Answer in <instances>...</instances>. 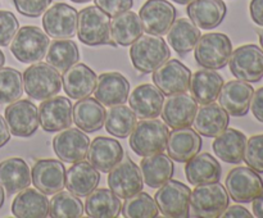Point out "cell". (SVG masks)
Masks as SVG:
<instances>
[{
  "label": "cell",
  "instance_id": "6da1fadb",
  "mask_svg": "<svg viewBox=\"0 0 263 218\" xmlns=\"http://www.w3.org/2000/svg\"><path fill=\"white\" fill-rule=\"evenodd\" d=\"M130 146L140 156L163 153L168 140V126L156 118H146L136 123L130 133Z\"/></svg>",
  "mask_w": 263,
  "mask_h": 218
},
{
  "label": "cell",
  "instance_id": "7a4b0ae2",
  "mask_svg": "<svg viewBox=\"0 0 263 218\" xmlns=\"http://www.w3.org/2000/svg\"><path fill=\"white\" fill-rule=\"evenodd\" d=\"M171 55L170 48L163 37L157 35L140 36L131 44L130 58L136 71L141 73H152Z\"/></svg>",
  "mask_w": 263,
  "mask_h": 218
},
{
  "label": "cell",
  "instance_id": "3957f363",
  "mask_svg": "<svg viewBox=\"0 0 263 218\" xmlns=\"http://www.w3.org/2000/svg\"><path fill=\"white\" fill-rule=\"evenodd\" d=\"M23 89L26 94L36 100H45L55 96L62 90V76L49 63H40L28 67L23 73Z\"/></svg>",
  "mask_w": 263,
  "mask_h": 218
},
{
  "label": "cell",
  "instance_id": "277c9868",
  "mask_svg": "<svg viewBox=\"0 0 263 218\" xmlns=\"http://www.w3.org/2000/svg\"><path fill=\"white\" fill-rule=\"evenodd\" d=\"M228 207V190L218 181L198 185L190 195V208L194 217H221Z\"/></svg>",
  "mask_w": 263,
  "mask_h": 218
},
{
  "label": "cell",
  "instance_id": "5b68a950",
  "mask_svg": "<svg viewBox=\"0 0 263 218\" xmlns=\"http://www.w3.org/2000/svg\"><path fill=\"white\" fill-rule=\"evenodd\" d=\"M233 44L225 33L212 32L200 36L195 45V61L200 67L207 69H221L229 63Z\"/></svg>",
  "mask_w": 263,
  "mask_h": 218
},
{
  "label": "cell",
  "instance_id": "8992f818",
  "mask_svg": "<svg viewBox=\"0 0 263 218\" xmlns=\"http://www.w3.org/2000/svg\"><path fill=\"white\" fill-rule=\"evenodd\" d=\"M109 15L95 7H86L77 15V35L81 43L89 46L112 44Z\"/></svg>",
  "mask_w": 263,
  "mask_h": 218
},
{
  "label": "cell",
  "instance_id": "52a82bcc",
  "mask_svg": "<svg viewBox=\"0 0 263 218\" xmlns=\"http://www.w3.org/2000/svg\"><path fill=\"white\" fill-rule=\"evenodd\" d=\"M49 36L35 26L18 28L10 44V51L22 63H36L45 58L49 49Z\"/></svg>",
  "mask_w": 263,
  "mask_h": 218
},
{
  "label": "cell",
  "instance_id": "ba28073f",
  "mask_svg": "<svg viewBox=\"0 0 263 218\" xmlns=\"http://www.w3.org/2000/svg\"><path fill=\"white\" fill-rule=\"evenodd\" d=\"M190 195L192 190L182 182L176 180H168L166 184L159 187L156 192L157 205L159 212L166 217L182 218L189 217L190 212Z\"/></svg>",
  "mask_w": 263,
  "mask_h": 218
},
{
  "label": "cell",
  "instance_id": "9c48e42d",
  "mask_svg": "<svg viewBox=\"0 0 263 218\" xmlns=\"http://www.w3.org/2000/svg\"><path fill=\"white\" fill-rule=\"evenodd\" d=\"M230 71L238 80L258 82L263 77V50L253 44L236 48L229 61Z\"/></svg>",
  "mask_w": 263,
  "mask_h": 218
},
{
  "label": "cell",
  "instance_id": "30bf717a",
  "mask_svg": "<svg viewBox=\"0 0 263 218\" xmlns=\"http://www.w3.org/2000/svg\"><path fill=\"white\" fill-rule=\"evenodd\" d=\"M226 190L234 202L251 203L263 191V180L249 167H236L226 177Z\"/></svg>",
  "mask_w": 263,
  "mask_h": 218
},
{
  "label": "cell",
  "instance_id": "8fae6325",
  "mask_svg": "<svg viewBox=\"0 0 263 218\" xmlns=\"http://www.w3.org/2000/svg\"><path fill=\"white\" fill-rule=\"evenodd\" d=\"M73 107L68 97L53 96L45 99L39 107V123L46 132H59L71 127Z\"/></svg>",
  "mask_w": 263,
  "mask_h": 218
},
{
  "label": "cell",
  "instance_id": "7c38bea8",
  "mask_svg": "<svg viewBox=\"0 0 263 218\" xmlns=\"http://www.w3.org/2000/svg\"><path fill=\"white\" fill-rule=\"evenodd\" d=\"M77 10L66 3H57L45 10L43 27L49 37L55 40L71 38L77 32Z\"/></svg>",
  "mask_w": 263,
  "mask_h": 218
},
{
  "label": "cell",
  "instance_id": "4fadbf2b",
  "mask_svg": "<svg viewBox=\"0 0 263 218\" xmlns=\"http://www.w3.org/2000/svg\"><path fill=\"white\" fill-rule=\"evenodd\" d=\"M108 173V186L120 199H127L143 191V174L138 164L131 159L120 162Z\"/></svg>",
  "mask_w": 263,
  "mask_h": 218
},
{
  "label": "cell",
  "instance_id": "5bb4252c",
  "mask_svg": "<svg viewBox=\"0 0 263 218\" xmlns=\"http://www.w3.org/2000/svg\"><path fill=\"white\" fill-rule=\"evenodd\" d=\"M176 14V8L167 0H148L139 12L144 31L157 36L168 32Z\"/></svg>",
  "mask_w": 263,
  "mask_h": 218
},
{
  "label": "cell",
  "instance_id": "9a60e30c",
  "mask_svg": "<svg viewBox=\"0 0 263 218\" xmlns=\"http://www.w3.org/2000/svg\"><path fill=\"white\" fill-rule=\"evenodd\" d=\"M192 72L177 59H168L153 72V82L164 95L180 94L189 90Z\"/></svg>",
  "mask_w": 263,
  "mask_h": 218
},
{
  "label": "cell",
  "instance_id": "2e32d148",
  "mask_svg": "<svg viewBox=\"0 0 263 218\" xmlns=\"http://www.w3.org/2000/svg\"><path fill=\"white\" fill-rule=\"evenodd\" d=\"M5 122L10 133L17 137H28L39 127V109L30 100H17L5 109Z\"/></svg>",
  "mask_w": 263,
  "mask_h": 218
},
{
  "label": "cell",
  "instance_id": "e0dca14e",
  "mask_svg": "<svg viewBox=\"0 0 263 218\" xmlns=\"http://www.w3.org/2000/svg\"><path fill=\"white\" fill-rule=\"evenodd\" d=\"M198 109V103L185 92L168 95L162 107V120L168 127H190Z\"/></svg>",
  "mask_w": 263,
  "mask_h": 218
},
{
  "label": "cell",
  "instance_id": "ac0fdd59",
  "mask_svg": "<svg viewBox=\"0 0 263 218\" xmlns=\"http://www.w3.org/2000/svg\"><path fill=\"white\" fill-rule=\"evenodd\" d=\"M33 186L46 195H54L66 186V168L55 159H40L31 169Z\"/></svg>",
  "mask_w": 263,
  "mask_h": 218
},
{
  "label": "cell",
  "instance_id": "d6986e66",
  "mask_svg": "<svg viewBox=\"0 0 263 218\" xmlns=\"http://www.w3.org/2000/svg\"><path fill=\"white\" fill-rule=\"evenodd\" d=\"M89 144L90 138L79 128H64L53 138L54 153L66 163L84 161Z\"/></svg>",
  "mask_w": 263,
  "mask_h": 218
},
{
  "label": "cell",
  "instance_id": "ffe728a7",
  "mask_svg": "<svg viewBox=\"0 0 263 218\" xmlns=\"http://www.w3.org/2000/svg\"><path fill=\"white\" fill-rule=\"evenodd\" d=\"M253 92L254 90L249 82L233 80L223 85L217 99L229 115L243 117L249 112Z\"/></svg>",
  "mask_w": 263,
  "mask_h": 218
},
{
  "label": "cell",
  "instance_id": "44dd1931",
  "mask_svg": "<svg viewBox=\"0 0 263 218\" xmlns=\"http://www.w3.org/2000/svg\"><path fill=\"white\" fill-rule=\"evenodd\" d=\"M95 99L107 107L122 105L127 102L130 94V82L118 72L102 73L97 80Z\"/></svg>",
  "mask_w": 263,
  "mask_h": 218
},
{
  "label": "cell",
  "instance_id": "7402d4cb",
  "mask_svg": "<svg viewBox=\"0 0 263 218\" xmlns=\"http://www.w3.org/2000/svg\"><path fill=\"white\" fill-rule=\"evenodd\" d=\"M89 163L98 171L108 173L115 166H117L123 156V148L117 140L99 136L89 144L87 149Z\"/></svg>",
  "mask_w": 263,
  "mask_h": 218
},
{
  "label": "cell",
  "instance_id": "603a6c76",
  "mask_svg": "<svg viewBox=\"0 0 263 218\" xmlns=\"http://www.w3.org/2000/svg\"><path fill=\"white\" fill-rule=\"evenodd\" d=\"M97 74L86 64H73L62 76V86L69 99H84L94 92L97 86Z\"/></svg>",
  "mask_w": 263,
  "mask_h": 218
},
{
  "label": "cell",
  "instance_id": "cb8c5ba5",
  "mask_svg": "<svg viewBox=\"0 0 263 218\" xmlns=\"http://www.w3.org/2000/svg\"><path fill=\"white\" fill-rule=\"evenodd\" d=\"M167 153L172 161L186 163L202 149L199 133L190 127L174 128L167 140Z\"/></svg>",
  "mask_w": 263,
  "mask_h": 218
},
{
  "label": "cell",
  "instance_id": "d4e9b609",
  "mask_svg": "<svg viewBox=\"0 0 263 218\" xmlns=\"http://www.w3.org/2000/svg\"><path fill=\"white\" fill-rule=\"evenodd\" d=\"M164 94L157 86L151 84H144L134 89L127 102L136 117L157 118L162 112L164 103Z\"/></svg>",
  "mask_w": 263,
  "mask_h": 218
},
{
  "label": "cell",
  "instance_id": "484cf974",
  "mask_svg": "<svg viewBox=\"0 0 263 218\" xmlns=\"http://www.w3.org/2000/svg\"><path fill=\"white\" fill-rule=\"evenodd\" d=\"M186 12L198 28L213 30L225 19L228 9L223 0H192Z\"/></svg>",
  "mask_w": 263,
  "mask_h": 218
},
{
  "label": "cell",
  "instance_id": "4316f807",
  "mask_svg": "<svg viewBox=\"0 0 263 218\" xmlns=\"http://www.w3.org/2000/svg\"><path fill=\"white\" fill-rule=\"evenodd\" d=\"M193 122L198 133L205 137H216L228 128L230 118L221 105L213 102L198 108Z\"/></svg>",
  "mask_w": 263,
  "mask_h": 218
},
{
  "label": "cell",
  "instance_id": "83f0119b",
  "mask_svg": "<svg viewBox=\"0 0 263 218\" xmlns=\"http://www.w3.org/2000/svg\"><path fill=\"white\" fill-rule=\"evenodd\" d=\"M100 182V174L89 162H76L66 169V186L68 191L79 197L87 196Z\"/></svg>",
  "mask_w": 263,
  "mask_h": 218
},
{
  "label": "cell",
  "instance_id": "f1b7e54d",
  "mask_svg": "<svg viewBox=\"0 0 263 218\" xmlns=\"http://www.w3.org/2000/svg\"><path fill=\"white\" fill-rule=\"evenodd\" d=\"M12 213L18 218H45L49 215V199L40 190L26 187L12 203Z\"/></svg>",
  "mask_w": 263,
  "mask_h": 218
},
{
  "label": "cell",
  "instance_id": "f546056e",
  "mask_svg": "<svg viewBox=\"0 0 263 218\" xmlns=\"http://www.w3.org/2000/svg\"><path fill=\"white\" fill-rule=\"evenodd\" d=\"M31 182V169L22 158H9L0 163V185L9 195L18 194Z\"/></svg>",
  "mask_w": 263,
  "mask_h": 218
},
{
  "label": "cell",
  "instance_id": "4dcf8cb0",
  "mask_svg": "<svg viewBox=\"0 0 263 218\" xmlns=\"http://www.w3.org/2000/svg\"><path fill=\"white\" fill-rule=\"evenodd\" d=\"M223 78L213 69H199L190 78L189 90L192 96L200 104H210L217 100Z\"/></svg>",
  "mask_w": 263,
  "mask_h": 218
},
{
  "label": "cell",
  "instance_id": "1f68e13d",
  "mask_svg": "<svg viewBox=\"0 0 263 218\" xmlns=\"http://www.w3.org/2000/svg\"><path fill=\"white\" fill-rule=\"evenodd\" d=\"M221 173V164L208 153H198L185 166L187 181L194 186L220 181Z\"/></svg>",
  "mask_w": 263,
  "mask_h": 218
},
{
  "label": "cell",
  "instance_id": "d6a6232c",
  "mask_svg": "<svg viewBox=\"0 0 263 218\" xmlns=\"http://www.w3.org/2000/svg\"><path fill=\"white\" fill-rule=\"evenodd\" d=\"M247 136L235 128H226L222 133L216 136L212 148L221 161L231 164H239L243 161L246 150Z\"/></svg>",
  "mask_w": 263,
  "mask_h": 218
},
{
  "label": "cell",
  "instance_id": "836d02e7",
  "mask_svg": "<svg viewBox=\"0 0 263 218\" xmlns=\"http://www.w3.org/2000/svg\"><path fill=\"white\" fill-rule=\"evenodd\" d=\"M109 30L110 40L116 45L121 46L131 45L140 36H143L144 32L140 17L130 10L115 15L109 25Z\"/></svg>",
  "mask_w": 263,
  "mask_h": 218
},
{
  "label": "cell",
  "instance_id": "e575fe53",
  "mask_svg": "<svg viewBox=\"0 0 263 218\" xmlns=\"http://www.w3.org/2000/svg\"><path fill=\"white\" fill-rule=\"evenodd\" d=\"M105 109L94 97L80 99L73 107V122L85 132H95L104 126Z\"/></svg>",
  "mask_w": 263,
  "mask_h": 218
},
{
  "label": "cell",
  "instance_id": "d590c367",
  "mask_svg": "<svg viewBox=\"0 0 263 218\" xmlns=\"http://www.w3.org/2000/svg\"><path fill=\"white\" fill-rule=\"evenodd\" d=\"M174 162L163 153L144 156L141 161V174L143 180L149 187L158 189L172 179L174 174Z\"/></svg>",
  "mask_w": 263,
  "mask_h": 218
},
{
  "label": "cell",
  "instance_id": "8d00e7d4",
  "mask_svg": "<svg viewBox=\"0 0 263 218\" xmlns=\"http://www.w3.org/2000/svg\"><path fill=\"white\" fill-rule=\"evenodd\" d=\"M85 212L92 218H116L121 213V199L108 189H95L86 196Z\"/></svg>",
  "mask_w": 263,
  "mask_h": 218
},
{
  "label": "cell",
  "instance_id": "74e56055",
  "mask_svg": "<svg viewBox=\"0 0 263 218\" xmlns=\"http://www.w3.org/2000/svg\"><path fill=\"white\" fill-rule=\"evenodd\" d=\"M200 30L187 18L175 19L167 32V41L180 55H185L197 45L200 38Z\"/></svg>",
  "mask_w": 263,
  "mask_h": 218
},
{
  "label": "cell",
  "instance_id": "f35d334b",
  "mask_svg": "<svg viewBox=\"0 0 263 218\" xmlns=\"http://www.w3.org/2000/svg\"><path fill=\"white\" fill-rule=\"evenodd\" d=\"M79 61L80 50L77 44L71 38L53 41L46 51V62L59 72L67 71Z\"/></svg>",
  "mask_w": 263,
  "mask_h": 218
},
{
  "label": "cell",
  "instance_id": "ab89813d",
  "mask_svg": "<svg viewBox=\"0 0 263 218\" xmlns=\"http://www.w3.org/2000/svg\"><path fill=\"white\" fill-rule=\"evenodd\" d=\"M138 123V117L133 109L125 105H116L105 113V130L110 135L120 138H126L133 132Z\"/></svg>",
  "mask_w": 263,
  "mask_h": 218
},
{
  "label": "cell",
  "instance_id": "60d3db41",
  "mask_svg": "<svg viewBox=\"0 0 263 218\" xmlns=\"http://www.w3.org/2000/svg\"><path fill=\"white\" fill-rule=\"evenodd\" d=\"M84 214V204L71 191H59L49 202V215L53 218H79Z\"/></svg>",
  "mask_w": 263,
  "mask_h": 218
},
{
  "label": "cell",
  "instance_id": "b9f144b4",
  "mask_svg": "<svg viewBox=\"0 0 263 218\" xmlns=\"http://www.w3.org/2000/svg\"><path fill=\"white\" fill-rule=\"evenodd\" d=\"M121 213L126 218H154L158 217L159 209L151 195L140 191L126 199Z\"/></svg>",
  "mask_w": 263,
  "mask_h": 218
},
{
  "label": "cell",
  "instance_id": "7bdbcfd3",
  "mask_svg": "<svg viewBox=\"0 0 263 218\" xmlns=\"http://www.w3.org/2000/svg\"><path fill=\"white\" fill-rule=\"evenodd\" d=\"M23 94V77L14 68H0V104H10Z\"/></svg>",
  "mask_w": 263,
  "mask_h": 218
},
{
  "label": "cell",
  "instance_id": "ee69618b",
  "mask_svg": "<svg viewBox=\"0 0 263 218\" xmlns=\"http://www.w3.org/2000/svg\"><path fill=\"white\" fill-rule=\"evenodd\" d=\"M243 159L249 168L263 173V133L247 138Z\"/></svg>",
  "mask_w": 263,
  "mask_h": 218
},
{
  "label": "cell",
  "instance_id": "f6af8a7d",
  "mask_svg": "<svg viewBox=\"0 0 263 218\" xmlns=\"http://www.w3.org/2000/svg\"><path fill=\"white\" fill-rule=\"evenodd\" d=\"M20 28L15 15L8 10H0V46H8Z\"/></svg>",
  "mask_w": 263,
  "mask_h": 218
},
{
  "label": "cell",
  "instance_id": "bcb514c9",
  "mask_svg": "<svg viewBox=\"0 0 263 218\" xmlns=\"http://www.w3.org/2000/svg\"><path fill=\"white\" fill-rule=\"evenodd\" d=\"M53 0H13L14 7L25 17H40Z\"/></svg>",
  "mask_w": 263,
  "mask_h": 218
},
{
  "label": "cell",
  "instance_id": "7dc6e473",
  "mask_svg": "<svg viewBox=\"0 0 263 218\" xmlns=\"http://www.w3.org/2000/svg\"><path fill=\"white\" fill-rule=\"evenodd\" d=\"M95 5L110 17L127 12L133 8L134 0H94Z\"/></svg>",
  "mask_w": 263,
  "mask_h": 218
},
{
  "label": "cell",
  "instance_id": "c3c4849f",
  "mask_svg": "<svg viewBox=\"0 0 263 218\" xmlns=\"http://www.w3.org/2000/svg\"><path fill=\"white\" fill-rule=\"evenodd\" d=\"M251 110L259 122H263V87H259L257 91L253 92L251 100Z\"/></svg>",
  "mask_w": 263,
  "mask_h": 218
},
{
  "label": "cell",
  "instance_id": "681fc988",
  "mask_svg": "<svg viewBox=\"0 0 263 218\" xmlns=\"http://www.w3.org/2000/svg\"><path fill=\"white\" fill-rule=\"evenodd\" d=\"M221 217L225 218H252L253 214L249 212L247 208L241 207V205H231V207H228L225 209V212L222 213Z\"/></svg>",
  "mask_w": 263,
  "mask_h": 218
},
{
  "label": "cell",
  "instance_id": "f907efd6",
  "mask_svg": "<svg viewBox=\"0 0 263 218\" xmlns=\"http://www.w3.org/2000/svg\"><path fill=\"white\" fill-rule=\"evenodd\" d=\"M249 12L253 22L263 27V0H252Z\"/></svg>",
  "mask_w": 263,
  "mask_h": 218
},
{
  "label": "cell",
  "instance_id": "816d5d0a",
  "mask_svg": "<svg viewBox=\"0 0 263 218\" xmlns=\"http://www.w3.org/2000/svg\"><path fill=\"white\" fill-rule=\"evenodd\" d=\"M10 140V131L8 127L7 122H5V118H3L0 115V148L5 145L8 141Z\"/></svg>",
  "mask_w": 263,
  "mask_h": 218
},
{
  "label": "cell",
  "instance_id": "f5cc1de1",
  "mask_svg": "<svg viewBox=\"0 0 263 218\" xmlns=\"http://www.w3.org/2000/svg\"><path fill=\"white\" fill-rule=\"evenodd\" d=\"M252 209H253V214L256 217L263 218V191L253 200V207H252Z\"/></svg>",
  "mask_w": 263,
  "mask_h": 218
},
{
  "label": "cell",
  "instance_id": "db71d44e",
  "mask_svg": "<svg viewBox=\"0 0 263 218\" xmlns=\"http://www.w3.org/2000/svg\"><path fill=\"white\" fill-rule=\"evenodd\" d=\"M4 199H5L4 190H3V186L0 185V208H2L3 204H4Z\"/></svg>",
  "mask_w": 263,
  "mask_h": 218
},
{
  "label": "cell",
  "instance_id": "11a10c76",
  "mask_svg": "<svg viewBox=\"0 0 263 218\" xmlns=\"http://www.w3.org/2000/svg\"><path fill=\"white\" fill-rule=\"evenodd\" d=\"M4 63H5V55H4V53L0 50V68H3Z\"/></svg>",
  "mask_w": 263,
  "mask_h": 218
},
{
  "label": "cell",
  "instance_id": "9f6ffc18",
  "mask_svg": "<svg viewBox=\"0 0 263 218\" xmlns=\"http://www.w3.org/2000/svg\"><path fill=\"white\" fill-rule=\"evenodd\" d=\"M172 2L177 3V4H181V5H185V4H189L192 0H172Z\"/></svg>",
  "mask_w": 263,
  "mask_h": 218
},
{
  "label": "cell",
  "instance_id": "6f0895ef",
  "mask_svg": "<svg viewBox=\"0 0 263 218\" xmlns=\"http://www.w3.org/2000/svg\"><path fill=\"white\" fill-rule=\"evenodd\" d=\"M71 2L77 3V4H84V3H89L91 2V0H71Z\"/></svg>",
  "mask_w": 263,
  "mask_h": 218
},
{
  "label": "cell",
  "instance_id": "680465c9",
  "mask_svg": "<svg viewBox=\"0 0 263 218\" xmlns=\"http://www.w3.org/2000/svg\"><path fill=\"white\" fill-rule=\"evenodd\" d=\"M259 43H261V48L263 50V30L261 31V33H259Z\"/></svg>",
  "mask_w": 263,
  "mask_h": 218
}]
</instances>
